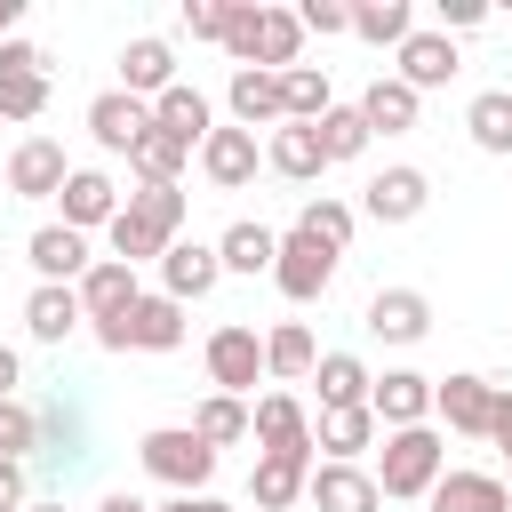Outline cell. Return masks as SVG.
<instances>
[{"instance_id":"48","label":"cell","mask_w":512,"mask_h":512,"mask_svg":"<svg viewBox=\"0 0 512 512\" xmlns=\"http://www.w3.org/2000/svg\"><path fill=\"white\" fill-rule=\"evenodd\" d=\"M16 384H24V360H16V344H0V400H16Z\"/></svg>"},{"instance_id":"43","label":"cell","mask_w":512,"mask_h":512,"mask_svg":"<svg viewBox=\"0 0 512 512\" xmlns=\"http://www.w3.org/2000/svg\"><path fill=\"white\" fill-rule=\"evenodd\" d=\"M32 448H40V416H32L24 400H0V456H8V464H24Z\"/></svg>"},{"instance_id":"46","label":"cell","mask_w":512,"mask_h":512,"mask_svg":"<svg viewBox=\"0 0 512 512\" xmlns=\"http://www.w3.org/2000/svg\"><path fill=\"white\" fill-rule=\"evenodd\" d=\"M24 504H32V480H24V464L0 456V512H24Z\"/></svg>"},{"instance_id":"33","label":"cell","mask_w":512,"mask_h":512,"mask_svg":"<svg viewBox=\"0 0 512 512\" xmlns=\"http://www.w3.org/2000/svg\"><path fill=\"white\" fill-rule=\"evenodd\" d=\"M312 448H328V464H360V448H376V416L368 408H320Z\"/></svg>"},{"instance_id":"41","label":"cell","mask_w":512,"mask_h":512,"mask_svg":"<svg viewBox=\"0 0 512 512\" xmlns=\"http://www.w3.org/2000/svg\"><path fill=\"white\" fill-rule=\"evenodd\" d=\"M352 224H360V216H352L344 200H328V192H320V200H304V216H296V232H304V240H320V248H336V256L352 248Z\"/></svg>"},{"instance_id":"4","label":"cell","mask_w":512,"mask_h":512,"mask_svg":"<svg viewBox=\"0 0 512 512\" xmlns=\"http://www.w3.org/2000/svg\"><path fill=\"white\" fill-rule=\"evenodd\" d=\"M48 112V56L32 40H0V120H40Z\"/></svg>"},{"instance_id":"17","label":"cell","mask_w":512,"mask_h":512,"mask_svg":"<svg viewBox=\"0 0 512 512\" xmlns=\"http://www.w3.org/2000/svg\"><path fill=\"white\" fill-rule=\"evenodd\" d=\"M136 272L128 264H112V256H96L88 272H80V312H88V328H104V320H128L136 312Z\"/></svg>"},{"instance_id":"1","label":"cell","mask_w":512,"mask_h":512,"mask_svg":"<svg viewBox=\"0 0 512 512\" xmlns=\"http://www.w3.org/2000/svg\"><path fill=\"white\" fill-rule=\"evenodd\" d=\"M104 240H112V264H128V272L168 256V240H184V184H136L120 200V216L104 224Z\"/></svg>"},{"instance_id":"36","label":"cell","mask_w":512,"mask_h":512,"mask_svg":"<svg viewBox=\"0 0 512 512\" xmlns=\"http://www.w3.org/2000/svg\"><path fill=\"white\" fill-rule=\"evenodd\" d=\"M464 128H472L480 152H512V88H480L464 104Z\"/></svg>"},{"instance_id":"44","label":"cell","mask_w":512,"mask_h":512,"mask_svg":"<svg viewBox=\"0 0 512 512\" xmlns=\"http://www.w3.org/2000/svg\"><path fill=\"white\" fill-rule=\"evenodd\" d=\"M296 24H304V32H320V40H328V32H352V0H304V8H296Z\"/></svg>"},{"instance_id":"8","label":"cell","mask_w":512,"mask_h":512,"mask_svg":"<svg viewBox=\"0 0 512 512\" xmlns=\"http://www.w3.org/2000/svg\"><path fill=\"white\" fill-rule=\"evenodd\" d=\"M256 376H264V336H256V328H240V320H232V328H216V336H208V384H216V392H232V400H248V392H256Z\"/></svg>"},{"instance_id":"6","label":"cell","mask_w":512,"mask_h":512,"mask_svg":"<svg viewBox=\"0 0 512 512\" xmlns=\"http://www.w3.org/2000/svg\"><path fill=\"white\" fill-rule=\"evenodd\" d=\"M496 400H504V384H488V376H440V384H432V416H440L448 432H464V440H488Z\"/></svg>"},{"instance_id":"7","label":"cell","mask_w":512,"mask_h":512,"mask_svg":"<svg viewBox=\"0 0 512 512\" xmlns=\"http://www.w3.org/2000/svg\"><path fill=\"white\" fill-rule=\"evenodd\" d=\"M248 440H256V456H312V416H304V400H296V392H264V400L248 408Z\"/></svg>"},{"instance_id":"20","label":"cell","mask_w":512,"mask_h":512,"mask_svg":"<svg viewBox=\"0 0 512 512\" xmlns=\"http://www.w3.org/2000/svg\"><path fill=\"white\" fill-rule=\"evenodd\" d=\"M120 88H128V96H144V104H152V96H168V88H176V48H168L160 32L128 40V48H120Z\"/></svg>"},{"instance_id":"51","label":"cell","mask_w":512,"mask_h":512,"mask_svg":"<svg viewBox=\"0 0 512 512\" xmlns=\"http://www.w3.org/2000/svg\"><path fill=\"white\" fill-rule=\"evenodd\" d=\"M96 512H152V504H144V496H128V488H112V496H104Z\"/></svg>"},{"instance_id":"14","label":"cell","mask_w":512,"mask_h":512,"mask_svg":"<svg viewBox=\"0 0 512 512\" xmlns=\"http://www.w3.org/2000/svg\"><path fill=\"white\" fill-rule=\"evenodd\" d=\"M304 496H312L320 512H384V488H376L368 464H312Z\"/></svg>"},{"instance_id":"34","label":"cell","mask_w":512,"mask_h":512,"mask_svg":"<svg viewBox=\"0 0 512 512\" xmlns=\"http://www.w3.org/2000/svg\"><path fill=\"white\" fill-rule=\"evenodd\" d=\"M184 160H192V144H176L168 128H144V136H136V152H128L136 184H176V176H184Z\"/></svg>"},{"instance_id":"31","label":"cell","mask_w":512,"mask_h":512,"mask_svg":"<svg viewBox=\"0 0 512 512\" xmlns=\"http://www.w3.org/2000/svg\"><path fill=\"white\" fill-rule=\"evenodd\" d=\"M312 360H320V344H312V328H304V320H280V328L264 336V376L304 384V376H312Z\"/></svg>"},{"instance_id":"22","label":"cell","mask_w":512,"mask_h":512,"mask_svg":"<svg viewBox=\"0 0 512 512\" xmlns=\"http://www.w3.org/2000/svg\"><path fill=\"white\" fill-rule=\"evenodd\" d=\"M352 112H360V128H368V136H408V128H416V112H424V96H416V88H400V80H368Z\"/></svg>"},{"instance_id":"18","label":"cell","mask_w":512,"mask_h":512,"mask_svg":"<svg viewBox=\"0 0 512 512\" xmlns=\"http://www.w3.org/2000/svg\"><path fill=\"white\" fill-rule=\"evenodd\" d=\"M152 128V104L144 96H128V88H104L96 104H88V136L104 144V152H136V136Z\"/></svg>"},{"instance_id":"26","label":"cell","mask_w":512,"mask_h":512,"mask_svg":"<svg viewBox=\"0 0 512 512\" xmlns=\"http://www.w3.org/2000/svg\"><path fill=\"white\" fill-rule=\"evenodd\" d=\"M296 56H304L296 8H256V64L248 72H296Z\"/></svg>"},{"instance_id":"56","label":"cell","mask_w":512,"mask_h":512,"mask_svg":"<svg viewBox=\"0 0 512 512\" xmlns=\"http://www.w3.org/2000/svg\"><path fill=\"white\" fill-rule=\"evenodd\" d=\"M504 496H512V480H504Z\"/></svg>"},{"instance_id":"38","label":"cell","mask_w":512,"mask_h":512,"mask_svg":"<svg viewBox=\"0 0 512 512\" xmlns=\"http://www.w3.org/2000/svg\"><path fill=\"white\" fill-rule=\"evenodd\" d=\"M352 32L376 48H400L416 32V16H408V0H352Z\"/></svg>"},{"instance_id":"23","label":"cell","mask_w":512,"mask_h":512,"mask_svg":"<svg viewBox=\"0 0 512 512\" xmlns=\"http://www.w3.org/2000/svg\"><path fill=\"white\" fill-rule=\"evenodd\" d=\"M80 320H88V312H80V288H48V280H40V288L24 296V336H32V344H64Z\"/></svg>"},{"instance_id":"32","label":"cell","mask_w":512,"mask_h":512,"mask_svg":"<svg viewBox=\"0 0 512 512\" xmlns=\"http://www.w3.org/2000/svg\"><path fill=\"white\" fill-rule=\"evenodd\" d=\"M312 384H320V408H368V368L352 360V352H320L312 360Z\"/></svg>"},{"instance_id":"45","label":"cell","mask_w":512,"mask_h":512,"mask_svg":"<svg viewBox=\"0 0 512 512\" xmlns=\"http://www.w3.org/2000/svg\"><path fill=\"white\" fill-rule=\"evenodd\" d=\"M184 32L192 40H224V0H184Z\"/></svg>"},{"instance_id":"10","label":"cell","mask_w":512,"mask_h":512,"mask_svg":"<svg viewBox=\"0 0 512 512\" xmlns=\"http://www.w3.org/2000/svg\"><path fill=\"white\" fill-rule=\"evenodd\" d=\"M64 176H72V160H64L56 136H24V144L8 152V192H16V200H56Z\"/></svg>"},{"instance_id":"12","label":"cell","mask_w":512,"mask_h":512,"mask_svg":"<svg viewBox=\"0 0 512 512\" xmlns=\"http://www.w3.org/2000/svg\"><path fill=\"white\" fill-rule=\"evenodd\" d=\"M24 256H32V272H40L48 288H80V272L96 264V256H88V232H72V224H40V232L24 240Z\"/></svg>"},{"instance_id":"55","label":"cell","mask_w":512,"mask_h":512,"mask_svg":"<svg viewBox=\"0 0 512 512\" xmlns=\"http://www.w3.org/2000/svg\"><path fill=\"white\" fill-rule=\"evenodd\" d=\"M152 512H184V496H168V504H152Z\"/></svg>"},{"instance_id":"19","label":"cell","mask_w":512,"mask_h":512,"mask_svg":"<svg viewBox=\"0 0 512 512\" xmlns=\"http://www.w3.org/2000/svg\"><path fill=\"white\" fill-rule=\"evenodd\" d=\"M360 328H368V336H384V344H416V336L432 328V304H424V288H376Z\"/></svg>"},{"instance_id":"40","label":"cell","mask_w":512,"mask_h":512,"mask_svg":"<svg viewBox=\"0 0 512 512\" xmlns=\"http://www.w3.org/2000/svg\"><path fill=\"white\" fill-rule=\"evenodd\" d=\"M312 136H320V160H328V168L368 152V128H360V112H352V104H328V112L312 120Z\"/></svg>"},{"instance_id":"30","label":"cell","mask_w":512,"mask_h":512,"mask_svg":"<svg viewBox=\"0 0 512 512\" xmlns=\"http://www.w3.org/2000/svg\"><path fill=\"white\" fill-rule=\"evenodd\" d=\"M184 344V304L176 296H136L128 312V352H176Z\"/></svg>"},{"instance_id":"9","label":"cell","mask_w":512,"mask_h":512,"mask_svg":"<svg viewBox=\"0 0 512 512\" xmlns=\"http://www.w3.org/2000/svg\"><path fill=\"white\" fill-rule=\"evenodd\" d=\"M424 200H432V176L400 160V168H376V176H368L360 216H376V224H416V216H424Z\"/></svg>"},{"instance_id":"39","label":"cell","mask_w":512,"mask_h":512,"mask_svg":"<svg viewBox=\"0 0 512 512\" xmlns=\"http://www.w3.org/2000/svg\"><path fill=\"white\" fill-rule=\"evenodd\" d=\"M336 96H328V72H312V64H296V72H280V120H320Z\"/></svg>"},{"instance_id":"11","label":"cell","mask_w":512,"mask_h":512,"mask_svg":"<svg viewBox=\"0 0 512 512\" xmlns=\"http://www.w3.org/2000/svg\"><path fill=\"white\" fill-rule=\"evenodd\" d=\"M368 416H376L384 432L432 424V376H416V368H392V376H376V384H368Z\"/></svg>"},{"instance_id":"47","label":"cell","mask_w":512,"mask_h":512,"mask_svg":"<svg viewBox=\"0 0 512 512\" xmlns=\"http://www.w3.org/2000/svg\"><path fill=\"white\" fill-rule=\"evenodd\" d=\"M480 16H488L480 0H440V32H472Z\"/></svg>"},{"instance_id":"54","label":"cell","mask_w":512,"mask_h":512,"mask_svg":"<svg viewBox=\"0 0 512 512\" xmlns=\"http://www.w3.org/2000/svg\"><path fill=\"white\" fill-rule=\"evenodd\" d=\"M24 512H72V504H64V496H48V504H24Z\"/></svg>"},{"instance_id":"50","label":"cell","mask_w":512,"mask_h":512,"mask_svg":"<svg viewBox=\"0 0 512 512\" xmlns=\"http://www.w3.org/2000/svg\"><path fill=\"white\" fill-rule=\"evenodd\" d=\"M88 336H96L104 352H128V320H104V328H88Z\"/></svg>"},{"instance_id":"24","label":"cell","mask_w":512,"mask_h":512,"mask_svg":"<svg viewBox=\"0 0 512 512\" xmlns=\"http://www.w3.org/2000/svg\"><path fill=\"white\" fill-rule=\"evenodd\" d=\"M304 480H312V456H256L248 496H256V512H288V504H304Z\"/></svg>"},{"instance_id":"16","label":"cell","mask_w":512,"mask_h":512,"mask_svg":"<svg viewBox=\"0 0 512 512\" xmlns=\"http://www.w3.org/2000/svg\"><path fill=\"white\" fill-rule=\"evenodd\" d=\"M56 224H72V232H96V224H112L120 216V184L104 176V168H72L64 176V192H56Z\"/></svg>"},{"instance_id":"28","label":"cell","mask_w":512,"mask_h":512,"mask_svg":"<svg viewBox=\"0 0 512 512\" xmlns=\"http://www.w3.org/2000/svg\"><path fill=\"white\" fill-rule=\"evenodd\" d=\"M152 128H168L176 144H192V152H200V144H208V128H216V112H208V96H200V88H184V80H176L168 96H152Z\"/></svg>"},{"instance_id":"15","label":"cell","mask_w":512,"mask_h":512,"mask_svg":"<svg viewBox=\"0 0 512 512\" xmlns=\"http://www.w3.org/2000/svg\"><path fill=\"white\" fill-rule=\"evenodd\" d=\"M456 72H464V56H456V40H448V32H408V40H400V72H392L400 88H416V96H424V88H448Z\"/></svg>"},{"instance_id":"29","label":"cell","mask_w":512,"mask_h":512,"mask_svg":"<svg viewBox=\"0 0 512 512\" xmlns=\"http://www.w3.org/2000/svg\"><path fill=\"white\" fill-rule=\"evenodd\" d=\"M264 168H272V176H288V184H312L328 160H320V136H312L304 120H280V128H272V144H264Z\"/></svg>"},{"instance_id":"2","label":"cell","mask_w":512,"mask_h":512,"mask_svg":"<svg viewBox=\"0 0 512 512\" xmlns=\"http://www.w3.org/2000/svg\"><path fill=\"white\" fill-rule=\"evenodd\" d=\"M448 472V440L432 424H408V432H384V456H376V488L392 504H416L432 496V480Z\"/></svg>"},{"instance_id":"21","label":"cell","mask_w":512,"mask_h":512,"mask_svg":"<svg viewBox=\"0 0 512 512\" xmlns=\"http://www.w3.org/2000/svg\"><path fill=\"white\" fill-rule=\"evenodd\" d=\"M200 176H208L216 192L256 184V136H248V128H208V144H200Z\"/></svg>"},{"instance_id":"3","label":"cell","mask_w":512,"mask_h":512,"mask_svg":"<svg viewBox=\"0 0 512 512\" xmlns=\"http://www.w3.org/2000/svg\"><path fill=\"white\" fill-rule=\"evenodd\" d=\"M136 464H144L152 480H168L176 496H208V480H216V448H208L192 424H160V432H144V440H136Z\"/></svg>"},{"instance_id":"42","label":"cell","mask_w":512,"mask_h":512,"mask_svg":"<svg viewBox=\"0 0 512 512\" xmlns=\"http://www.w3.org/2000/svg\"><path fill=\"white\" fill-rule=\"evenodd\" d=\"M40 456H48V464H64V472L80 464V416H72L64 400H48V408H40Z\"/></svg>"},{"instance_id":"49","label":"cell","mask_w":512,"mask_h":512,"mask_svg":"<svg viewBox=\"0 0 512 512\" xmlns=\"http://www.w3.org/2000/svg\"><path fill=\"white\" fill-rule=\"evenodd\" d=\"M488 440H496V448H504V456H512V392H504V400H496V424H488Z\"/></svg>"},{"instance_id":"37","label":"cell","mask_w":512,"mask_h":512,"mask_svg":"<svg viewBox=\"0 0 512 512\" xmlns=\"http://www.w3.org/2000/svg\"><path fill=\"white\" fill-rule=\"evenodd\" d=\"M192 432H200L208 448H240V440H248V400H232V392H208V400L192 408Z\"/></svg>"},{"instance_id":"5","label":"cell","mask_w":512,"mask_h":512,"mask_svg":"<svg viewBox=\"0 0 512 512\" xmlns=\"http://www.w3.org/2000/svg\"><path fill=\"white\" fill-rule=\"evenodd\" d=\"M328 280H336V248H320V240L288 232V240H280V256H272V288H280L288 304H320V296H328Z\"/></svg>"},{"instance_id":"27","label":"cell","mask_w":512,"mask_h":512,"mask_svg":"<svg viewBox=\"0 0 512 512\" xmlns=\"http://www.w3.org/2000/svg\"><path fill=\"white\" fill-rule=\"evenodd\" d=\"M224 104H232V128H280V72H232V88H224Z\"/></svg>"},{"instance_id":"13","label":"cell","mask_w":512,"mask_h":512,"mask_svg":"<svg viewBox=\"0 0 512 512\" xmlns=\"http://www.w3.org/2000/svg\"><path fill=\"white\" fill-rule=\"evenodd\" d=\"M216 280H224V264H216V240H168V256H160V296H176V304H200Z\"/></svg>"},{"instance_id":"25","label":"cell","mask_w":512,"mask_h":512,"mask_svg":"<svg viewBox=\"0 0 512 512\" xmlns=\"http://www.w3.org/2000/svg\"><path fill=\"white\" fill-rule=\"evenodd\" d=\"M424 504H432V512H512V496H504L496 472H440Z\"/></svg>"},{"instance_id":"52","label":"cell","mask_w":512,"mask_h":512,"mask_svg":"<svg viewBox=\"0 0 512 512\" xmlns=\"http://www.w3.org/2000/svg\"><path fill=\"white\" fill-rule=\"evenodd\" d=\"M16 16H24V0H0V40L16 32Z\"/></svg>"},{"instance_id":"35","label":"cell","mask_w":512,"mask_h":512,"mask_svg":"<svg viewBox=\"0 0 512 512\" xmlns=\"http://www.w3.org/2000/svg\"><path fill=\"white\" fill-rule=\"evenodd\" d=\"M272 256H280V232H264V224H232L224 240H216V264L224 272H272Z\"/></svg>"},{"instance_id":"53","label":"cell","mask_w":512,"mask_h":512,"mask_svg":"<svg viewBox=\"0 0 512 512\" xmlns=\"http://www.w3.org/2000/svg\"><path fill=\"white\" fill-rule=\"evenodd\" d=\"M184 512H232L224 496H184Z\"/></svg>"}]
</instances>
